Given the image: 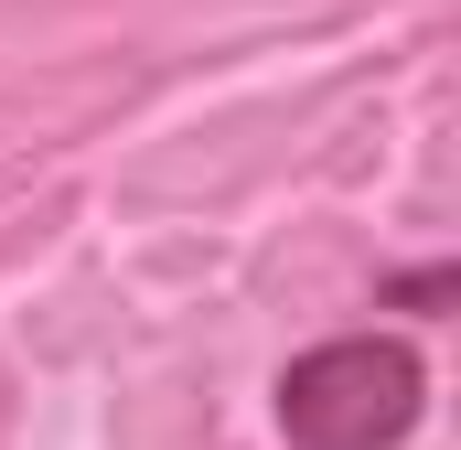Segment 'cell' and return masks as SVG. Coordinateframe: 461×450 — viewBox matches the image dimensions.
Segmentation results:
<instances>
[{"instance_id":"1","label":"cell","mask_w":461,"mask_h":450,"mask_svg":"<svg viewBox=\"0 0 461 450\" xmlns=\"http://www.w3.org/2000/svg\"><path fill=\"white\" fill-rule=\"evenodd\" d=\"M429 408V375L397 333H333L279 375V429L301 450H397Z\"/></svg>"}]
</instances>
